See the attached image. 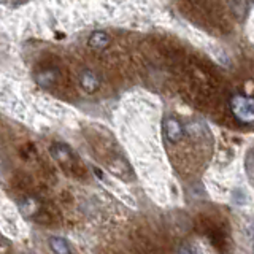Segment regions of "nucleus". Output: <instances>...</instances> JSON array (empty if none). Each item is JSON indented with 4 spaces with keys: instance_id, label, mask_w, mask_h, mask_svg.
I'll return each mask as SVG.
<instances>
[{
    "instance_id": "nucleus-2",
    "label": "nucleus",
    "mask_w": 254,
    "mask_h": 254,
    "mask_svg": "<svg viewBox=\"0 0 254 254\" xmlns=\"http://www.w3.org/2000/svg\"><path fill=\"white\" fill-rule=\"evenodd\" d=\"M230 110L240 123H254V99L246 95H234L230 100Z\"/></svg>"
},
{
    "instance_id": "nucleus-4",
    "label": "nucleus",
    "mask_w": 254,
    "mask_h": 254,
    "mask_svg": "<svg viewBox=\"0 0 254 254\" xmlns=\"http://www.w3.org/2000/svg\"><path fill=\"white\" fill-rule=\"evenodd\" d=\"M19 210L26 218H32L34 221H38V218L42 216V213L45 210V206L40 202V198L29 195V197H24V200L19 203Z\"/></svg>"
},
{
    "instance_id": "nucleus-6",
    "label": "nucleus",
    "mask_w": 254,
    "mask_h": 254,
    "mask_svg": "<svg viewBox=\"0 0 254 254\" xmlns=\"http://www.w3.org/2000/svg\"><path fill=\"white\" fill-rule=\"evenodd\" d=\"M79 86H81L86 92L92 94L95 91H99V87H100V78H99L97 73H95V71L86 68V70L81 71V73H79Z\"/></svg>"
},
{
    "instance_id": "nucleus-7",
    "label": "nucleus",
    "mask_w": 254,
    "mask_h": 254,
    "mask_svg": "<svg viewBox=\"0 0 254 254\" xmlns=\"http://www.w3.org/2000/svg\"><path fill=\"white\" fill-rule=\"evenodd\" d=\"M92 50L102 51L110 45V37L105 34V32H94V34L89 37V42H87Z\"/></svg>"
},
{
    "instance_id": "nucleus-8",
    "label": "nucleus",
    "mask_w": 254,
    "mask_h": 254,
    "mask_svg": "<svg viewBox=\"0 0 254 254\" xmlns=\"http://www.w3.org/2000/svg\"><path fill=\"white\" fill-rule=\"evenodd\" d=\"M50 248L54 254H71V248L67 240L61 237H51L50 238Z\"/></svg>"
},
{
    "instance_id": "nucleus-3",
    "label": "nucleus",
    "mask_w": 254,
    "mask_h": 254,
    "mask_svg": "<svg viewBox=\"0 0 254 254\" xmlns=\"http://www.w3.org/2000/svg\"><path fill=\"white\" fill-rule=\"evenodd\" d=\"M59 79V70L54 65H43L40 67L38 71L35 73V81L40 87L43 89H51L56 86Z\"/></svg>"
},
{
    "instance_id": "nucleus-9",
    "label": "nucleus",
    "mask_w": 254,
    "mask_h": 254,
    "mask_svg": "<svg viewBox=\"0 0 254 254\" xmlns=\"http://www.w3.org/2000/svg\"><path fill=\"white\" fill-rule=\"evenodd\" d=\"M253 253H254V246H253Z\"/></svg>"
},
{
    "instance_id": "nucleus-1",
    "label": "nucleus",
    "mask_w": 254,
    "mask_h": 254,
    "mask_svg": "<svg viewBox=\"0 0 254 254\" xmlns=\"http://www.w3.org/2000/svg\"><path fill=\"white\" fill-rule=\"evenodd\" d=\"M50 153L54 161L58 162L64 170L75 172L78 169V157L73 153V149L68 145H65V143H61V141L53 143L50 148Z\"/></svg>"
},
{
    "instance_id": "nucleus-5",
    "label": "nucleus",
    "mask_w": 254,
    "mask_h": 254,
    "mask_svg": "<svg viewBox=\"0 0 254 254\" xmlns=\"http://www.w3.org/2000/svg\"><path fill=\"white\" fill-rule=\"evenodd\" d=\"M162 129L165 133V138L170 143H178L183 138V126L177 118H173V116L165 118Z\"/></svg>"
}]
</instances>
